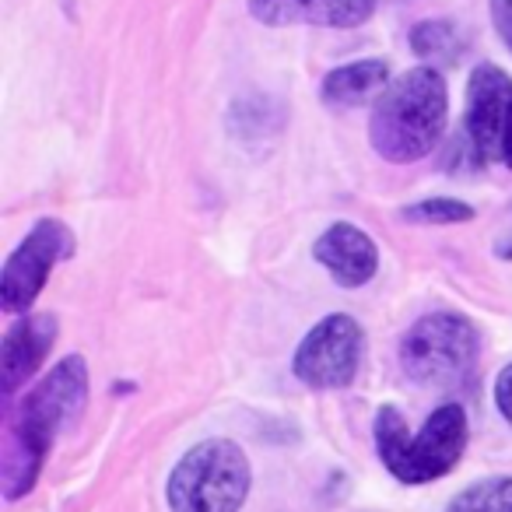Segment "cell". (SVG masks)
Here are the masks:
<instances>
[{
	"label": "cell",
	"instance_id": "obj_2",
	"mask_svg": "<svg viewBox=\"0 0 512 512\" xmlns=\"http://www.w3.org/2000/svg\"><path fill=\"white\" fill-rule=\"evenodd\" d=\"M449 113L446 81L435 67H414L386 85L372 109L369 141L379 158L393 165L418 162L442 141Z\"/></svg>",
	"mask_w": 512,
	"mask_h": 512
},
{
	"label": "cell",
	"instance_id": "obj_18",
	"mask_svg": "<svg viewBox=\"0 0 512 512\" xmlns=\"http://www.w3.org/2000/svg\"><path fill=\"white\" fill-rule=\"evenodd\" d=\"M495 253L502 256V260H512V221L502 228V235H498V242H495Z\"/></svg>",
	"mask_w": 512,
	"mask_h": 512
},
{
	"label": "cell",
	"instance_id": "obj_11",
	"mask_svg": "<svg viewBox=\"0 0 512 512\" xmlns=\"http://www.w3.org/2000/svg\"><path fill=\"white\" fill-rule=\"evenodd\" d=\"M316 264L330 274L341 288H362L376 278L379 271V249L372 235H365L351 221H337L316 239L313 246Z\"/></svg>",
	"mask_w": 512,
	"mask_h": 512
},
{
	"label": "cell",
	"instance_id": "obj_7",
	"mask_svg": "<svg viewBox=\"0 0 512 512\" xmlns=\"http://www.w3.org/2000/svg\"><path fill=\"white\" fill-rule=\"evenodd\" d=\"M365 334L351 316H323L295 348V379L309 390H344L362 365Z\"/></svg>",
	"mask_w": 512,
	"mask_h": 512
},
{
	"label": "cell",
	"instance_id": "obj_1",
	"mask_svg": "<svg viewBox=\"0 0 512 512\" xmlns=\"http://www.w3.org/2000/svg\"><path fill=\"white\" fill-rule=\"evenodd\" d=\"M88 404V365L81 355H67L25 393L15 418L4 432L0 449V488L4 502H18L39 481L53 439L85 411Z\"/></svg>",
	"mask_w": 512,
	"mask_h": 512
},
{
	"label": "cell",
	"instance_id": "obj_3",
	"mask_svg": "<svg viewBox=\"0 0 512 512\" xmlns=\"http://www.w3.org/2000/svg\"><path fill=\"white\" fill-rule=\"evenodd\" d=\"M376 449L400 484H432L446 477L467 449V411L460 404H442L428 414L425 428L411 435L397 407H379Z\"/></svg>",
	"mask_w": 512,
	"mask_h": 512
},
{
	"label": "cell",
	"instance_id": "obj_14",
	"mask_svg": "<svg viewBox=\"0 0 512 512\" xmlns=\"http://www.w3.org/2000/svg\"><path fill=\"white\" fill-rule=\"evenodd\" d=\"M446 512H512V477H484L463 488Z\"/></svg>",
	"mask_w": 512,
	"mask_h": 512
},
{
	"label": "cell",
	"instance_id": "obj_10",
	"mask_svg": "<svg viewBox=\"0 0 512 512\" xmlns=\"http://www.w3.org/2000/svg\"><path fill=\"white\" fill-rule=\"evenodd\" d=\"M60 334V323L50 313H22L15 327L4 334V348H0V390L4 397H15L25 383L39 372L46 362L53 341Z\"/></svg>",
	"mask_w": 512,
	"mask_h": 512
},
{
	"label": "cell",
	"instance_id": "obj_15",
	"mask_svg": "<svg viewBox=\"0 0 512 512\" xmlns=\"http://www.w3.org/2000/svg\"><path fill=\"white\" fill-rule=\"evenodd\" d=\"M404 218L421 221V225H463V221L474 218V207L453 197H428L418 200V204H407Z\"/></svg>",
	"mask_w": 512,
	"mask_h": 512
},
{
	"label": "cell",
	"instance_id": "obj_19",
	"mask_svg": "<svg viewBox=\"0 0 512 512\" xmlns=\"http://www.w3.org/2000/svg\"><path fill=\"white\" fill-rule=\"evenodd\" d=\"M502 162L512 169V106H509V120H505V134H502Z\"/></svg>",
	"mask_w": 512,
	"mask_h": 512
},
{
	"label": "cell",
	"instance_id": "obj_12",
	"mask_svg": "<svg viewBox=\"0 0 512 512\" xmlns=\"http://www.w3.org/2000/svg\"><path fill=\"white\" fill-rule=\"evenodd\" d=\"M386 85H390L386 60H355V64H344L337 71H330L323 78L320 95L330 109H358L376 99V95H383Z\"/></svg>",
	"mask_w": 512,
	"mask_h": 512
},
{
	"label": "cell",
	"instance_id": "obj_5",
	"mask_svg": "<svg viewBox=\"0 0 512 512\" xmlns=\"http://www.w3.org/2000/svg\"><path fill=\"white\" fill-rule=\"evenodd\" d=\"M477 330L460 313L421 316L400 341V365L407 379L428 390H460L474 379L477 365Z\"/></svg>",
	"mask_w": 512,
	"mask_h": 512
},
{
	"label": "cell",
	"instance_id": "obj_16",
	"mask_svg": "<svg viewBox=\"0 0 512 512\" xmlns=\"http://www.w3.org/2000/svg\"><path fill=\"white\" fill-rule=\"evenodd\" d=\"M491 22H495L502 43L512 50V0H491Z\"/></svg>",
	"mask_w": 512,
	"mask_h": 512
},
{
	"label": "cell",
	"instance_id": "obj_6",
	"mask_svg": "<svg viewBox=\"0 0 512 512\" xmlns=\"http://www.w3.org/2000/svg\"><path fill=\"white\" fill-rule=\"evenodd\" d=\"M74 253V235L64 221L43 218L32 225V232L18 242V249L8 256L4 274H0V306L4 313L22 316L36 306L39 292L50 281L53 267L64 264Z\"/></svg>",
	"mask_w": 512,
	"mask_h": 512
},
{
	"label": "cell",
	"instance_id": "obj_9",
	"mask_svg": "<svg viewBox=\"0 0 512 512\" xmlns=\"http://www.w3.org/2000/svg\"><path fill=\"white\" fill-rule=\"evenodd\" d=\"M249 15L271 29L313 25V29H358L376 15L379 0H246Z\"/></svg>",
	"mask_w": 512,
	"mask_h": 512
},
{
	"label": "cell",
	"instance_id": "obj_17",
	"mask_svg": "<svg viewBox=\"0 0 512 512\" xmlns=\"http://www.w3.org/2000/svg\"><path fill=\"white\" fill-rule=\"evenodd\" d=\"M495 404H498V411H502V418L512 425V365H505V369L498 372V379H495Z\"/></svg>",
	"mask_w": 512,
	"mask_h": 512
},
{
	"label": "cell",
	"instance_id": "obj_13",
	"mask_svg": "<svg viewBox=\"0 0 512 512\" xmlns=\"http://www.w3.org/2000/svg\"><path fill=\"white\" fill-rule=\"evenodd\" d=\"M411 50L421 64H439V67H453L456 60L463 57V36L453 22H442V18H432V22H421L411 29Z\"/></svg>",
	"mask_w": 512,
	"mask_h": 512
},
{
	"label": "cell",
	"instance_id": "obj_4",
	"mask_svg": "<svg viewBox=\"0 0 512 512\" xmlns=\"http://www.w3.org/2000/svg\"><path fill=\"white\" fill-rule=\"evenodd\" d=\"M246 491L249 463L232 439H204L186 449L165 484L172 512H239Z\"/></svg>",
	"mask_w": 512,
	"mask_h": 512
},
{
	"label": "cell",
	"instance_id": "obj_8",
	"mask_svg": "<svg viewBox=\"0 0 512 512\" xmlns=\"http://www.w3.org/2000/svg\"><path fill=\"white\" fill-rule=\"evenodd\" d=\"M512 106V81L495 64H477L467 85V116L463 134L477 162L502 158V134Z\"/></svg>",
	"mask_w": 512,
	"mask_h": 512
}]
</instances>
